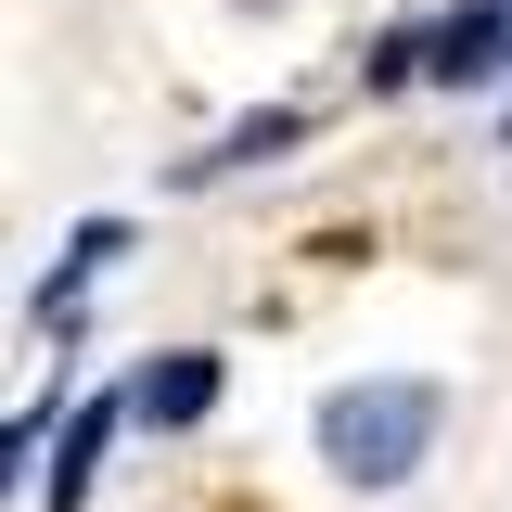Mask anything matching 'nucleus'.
Instances as JSON below:
<instances>
[{"label": "nucleus", "mask_w": 512, "mask_h": 512, "mask_svg": "<svg viewBox=\"0 0 512 512\" xmlns=\"http://www.w3.org/2000/svg\"><path fill=\"white\" fill-rule=\"evenodd\" d=\"M128 410H141L154 436H180V423H205V410H218V359H205V346H167L154 372L128 384Z\"/></svg>", "instance_id": "obj_3"}, {"label": "nucleus", "mask_w": 512, "mask_h": 512, "mask_svg": "<svg viewBox=\"0 0 512 512\" xmlns=\"http://www.w3.org/2000/svg\"><path fill=\"white\" fill-rule=\"evenodd\" d=\"M295 141H308V116H295V103H269V116H244L218 154H192V180H218V167H269V154H295Z\"/></svg>", "instance_id": "obj_4"}, {"label": "nucleus", "mask_w": 512, "mask_h": 512, "mask_svg": "<svg viewBox=\"0 0 512 512\" xmlns=\"http://www.w3.org/2000/svg\"><path fill=\"white\" fill-rule=\"evenodd\" d=\"M436 423H448V384H436V372L333 384V397H320V461H333L346 487H410L423 448H436Z\"/></svg>", "instance_id": "obj_1"}, {"label": "nucleus", "mask_w": 512, "mask_h": 512, "mask_svg": "<svg viewBox=\"0 0 512 512\" xmlns=\"http://www.w3.org/2000/svg\"><path fill=\"white\" fill-rule=\"evenodd\" d=\"M103 436H116V397H90L77 423H64V461H52V512L90 500V461H103Z\"/></svg>", "instance_id": "obj_5"}, {"label": "nucleus", "mask_w": 512, "mask_h": 512, "mask_svg": "<svg viewBox=\"0 0 512 512\" xmlns=\"http://www.w3.org/2000/svg\"><path fill=\"white\" fill-rule=\"evenodd\" d=\"M512 64V0H461L448 26H423V77L436 90H487Z\"/></svg>", "instance_id": "obj_2"}]
</instances>
